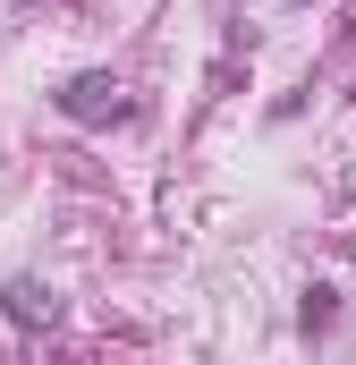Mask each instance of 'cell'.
I'll return each mask as SVG.
<instances>
[{"mask_svg":"<svg viewBox=\"0 0 356 365\" xmlns=\"http://www.w3.org/2000/svg\"><path fill=\"white\" fill-rule=\"evenodd\" d=\"M60 110H68L77 128H102V119H127V86H119L110 68H85V77H68V86H60Z\"/></svg>","mask_w":356,"mask_h":365,"instance_id":"obj_1","label":"cell"},{"mask_svg":"<svg viewBox=\"0 0 356 365\" xmlns=\"http://www.w3.org/2000/svg\"><path fill=\"white\" fill-rule=\"evenodd\" d=\"M0 297H9V323H26V331H34V323H51V314H60V297H51V289H43V280H9V289H0Z\"/></svg>","mask_w":356,"mask_h":365,"instance_id":"obj_2","label":"cell"},{"mask_svg":"<svg viewBox=\"0 0 356 365\" xmlns=\"http://www.w3.org/2000/svg\"><path fill=\"white\" fill-rule=\"evenodd\" d=\"M305 331H331V289H305Z\"/></svg>","mask_w":356,"mask_h":365,"instance_id":"obj_3","label":"cell"}]
</instances>
